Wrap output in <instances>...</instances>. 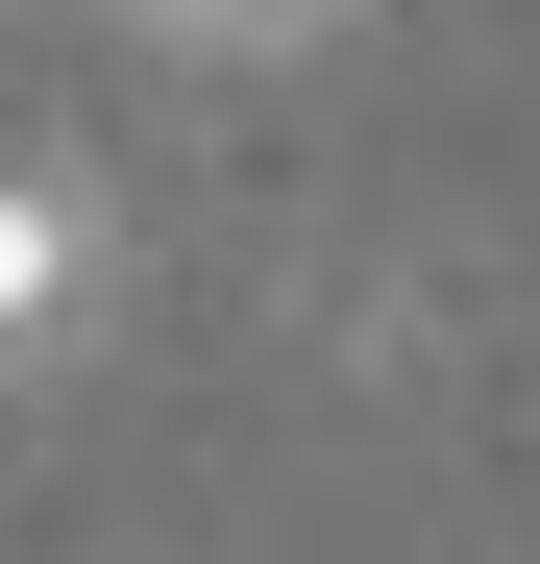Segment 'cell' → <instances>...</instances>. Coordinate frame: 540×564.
I'll return each instance as SVG.
<instances>
[{
	"label": "cell",
	"instance_id": "1",
	"mask_svg": "<svg viewBox=\"0 0 540 564\" xmlns=\"http://www.w3.org/2000/svg\"><path fill=\"white\" fill-rule=\"evenodd\" d=\"M74 270H99V221H74L50 172H0V368H25V344L74 319Z\"/></svg>",
	"mask_w": 540,
	"mask_h": 564
},
{
	"label": "cell",
	"instance_id": "2",
	"mask_svg": "<svg viewBox=\"0 0 540 564\" xmlns=\"http://www.w3.org/2000/svg\"><path fill=\"white\" fill-rule=\"evenodd\" d=\"M172 25H270V0H172Z\"/></svg>",
	"mask_w": 540,
	"mask_h": 564
}]
</instances>
